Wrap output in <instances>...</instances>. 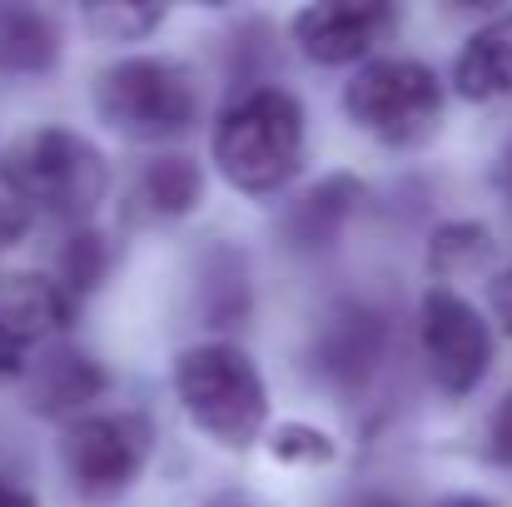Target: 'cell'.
I'll return each mask as SVG.
<instances>
[{
  "label": "cell",
  "mask_w": 512,
  "mask_h": 507,
  "mask_svg": "<svg viewBox=\"0 0 512 507\" xmlns=\"http://www.w3.org/2000/svg\"><path fill=\"white\" fill-rule=\"evenodd\" d=\"M214 165L244 194L284 189L304 165V105L279 85L244 90L214 125Z\"/></svg>",
  "instance_id": "cell-1"
},
{
  "label": "cell",
  "mask_w": 512,
  "mask_h": 507,
  "mask_svg": "<svg viewBox=\"0 0 512 507\" xmlns=\"http://www.w3.org/2000/svg\"><path fill=\"white\" fill-rule=\"evenodd\" d=\"M174 393L194 428L219 448H254L269 423V388L239 343H194L174 358Z\"/></svg>",
  "instance_id": "cell-2"
},
{
  "label": "cell",
  "mask_w": 512,
  "mask_h": 507,
  "mask_svg": "<svg viewBox=\"0 0 512 507\" xmlns=\"http://www.w3.org/2000/svg\"><path fill=\"white\" fill-rule=\"evenodd\" d=\"M0 179L20 209H45L60 219H85L110 189V169L100 150L85 135L55 125L15 140L0 160Z\"/></svg>",
  "instance_id": "cell-3"
},
{
  "label": "cell",
  "mask_w": 512,
  "mask_h": 507,
  "mask_svg": "<svg viewBox=\"0 0 512 507\" xmlns=\"http://www.w3.org/2000/svg\"><path fill=\"white\" fill-rule=\"evenodd\" d=\"M95 110L100 120L140 145H160L179 140L194 115H199V90L189 65H179L170 55H135L110 65L95 80Z\"/></svg>",
  "instance_id": "cell-4"
},
{
  "label": "cell",
  "mask_w": 512,
  "mask_h": 507,
  "mask_svg": "<svg viewBox=\"0 0 512 507\" xmlns=\"http://www.w3.org/2000/svg\"><path fill=\"white\" fill-rule=\"evenodd\" d=\"M343 110L383 145H418L443 120V85L418 60H373L348 80Z\"/></svg>",
  "instance_id": "cell-5"
},
{
  "label": "cell",
  "mask_w": 512,
  "mask_h": 507,
  "mask_svg": "<svg viewBox=\"0 0 512 507\" xmlns=\"http://www.w3.org/2000/svg\"><path fill=\"white\" fill-rule=\"evenodd\" d=\"M418 338H423L428 378L448 398L473 393L488 378V368H493V329H488V319L453 289H428L423 294Z\"/></svg>",
  "instance_id": "cell-6"
},
{
  "label": "cell",
  "mask_w": 512,
  "mask_h": 507,
  "mask_svg": "<svg viewBox=\"0 0 512 507\" xmlns=\"http://www.w3.org/2000/svg\"><path fill=\"white\" fill-rule=\"evenodd\" d=\"M150 458V423L135 413H95L70 423L65 433V468L80 498L105 503L120 498Z\"/></svg>",
  "instance_id": "cell-7"
},
{
  "label": "cell",
  "mask_w": 512,
  "mask_h": 507,
  "mask_svg": "<svg viewBox=\"0 0 512 507\" xmlns=\"http://www.w3.org/2000/svg\"><path fill=\"white\" fill-rule=\"evenodd\" d=\"M388 30H393V5L378 0H329L294 15V40L319 65L363 60Z\"/></svg>",
  "instance_id": "cell-8"
},
{
  "label": "cell",
  "mask_w": 512,
  "mask_h": 507,
  "mask_svg": "<svg viewBox=\"0 0 512 507\" xmlns=\"http://www.w3.org/2000/svg\"><path fill=\"white\" fill-rule=\"evenodd\" d=\"M383 348H388V319L378 309H368V304H343L339 314L319 329V338H314V368L334 388L358 393L378 373Z\"/></svg>",
  "instance_id": "cell-9"
},
{
  "label": "cell",
  "mask_w": 512,
  "mask_h": 507,
  "mask_svg": "<svg viewBox=\"0 0 512 507\" xmlns=\"http://www.w3.org/2000/svg\"><path fill=\"white\" fill-rule=\"evenodd\" d=\"M75 304L45 274H0V338L10 348L40 343L70 324Z\"/></svg>",
  "instance_id": "cell-10"
},
{
  "label": "cell",
  "mask_w": 512,
  "mask_h": 507,
  "mask_svg": "<svg viewBox=\"0 0 512 507\" xmlns=\"http://www.w3.org/2000/svg\"><path fill=\"white\" fill-rule=\"evenodd\" d=\"M453 90L473 105L508 100L512 95V10L493 15L468 35V45L453 60Z\"/></svg>",
  "instance_id": "cell-11"
},
{
  "label": "cell",
  "mask_w": 512,
  "mask_h": 507,
  "mask_svg": "<svg viewBox=\"0 0 512 507\" xmlns=\"http://www.w3.org/2000/svg\"><path fill=\"white\" fill-rule=\"evenodd\" d=\"M358 199H363V184H358L353 174L319 179V184H314L304 199H294L289 214H284V239H289V249H304V254L329 249L343 234L348 214L358 209Z\"/></svg>",
  "instance_id": "cell-12"
},
{
  "label": "cell",
  "mask_w": 512,
  "mask_h": 507,
  "mask_svg": "<svg viewBox=\"0 0 512 507\" xmlns=\"http://www.w3.org/2000/svg\"><path fill=\"white\" fill-rule=\"evenodd\" d=\"M105 388H110V373L90 353L55 348L50 358H40V368L30 378V408L45 413V418H60V413H75V408L95 403Z\"/></svg>",
  "instance_id": "cell-13"
},
{
  "label": "cell",
  "mask_w": 512,
  "mask_h": 507,
  "mask_svg": "<svg viewBox=\"0 0 512 507\" xmlns=\"http://www.w3.org/2000/svg\"><path fill=\"white\" fill-rule=\"evenodd\" d=\"M60 60V30L40 10H5L0 15V70L45 75Z\"/></svg>",
  "instance_id": "cell-14"
},
{
  "label": "cell",
  "mask_w": 512,
  "mask_h": 507,
  "mask_svg": "<svg viewBox=\"0 0 512 507\" xmlns=\"http://www.w3.org/2000/svg\"><path fill=\"white\" fill-rule=\"evenodd\" d=\"M204 199V174L189 155H160L140 169V204L160 219H179Z\"/></svg>",
  "instance_id": "cell-15"
},
{
  "label": "cell",
  "mask_w": 512,
  "mask_h": 507,
  "mask_svg": "<svg viewBox=\"0 0 512 507\" xmlns=\"http://www.w3.org/2000/svg\"><path fill=\"white\" fill-rule=\"evenodd\" d=\"M105 274H110V244H105V234L100 229H90V224H80L65 244H60V294L70 299V304H80V299H90L100 284H105Z\"/></svg>",
  "instance_id": "cell-16"
},
{
  "label": "cell",
  "mask_w": 512,
  "mask_h": 507,
  "mask_svg": "<svg viewBox=\"0 0 512 507\" xmlns=\"http://www.w3.org/2000/svg\"><path fill=\"white\" fill-rule=\"evenodd\" d=\"M165 20L160 5H85V25L115 45H130V40H145L155 25Z\"/></svg>",
  "instance_id": "cell-17"
},
{
  "label": "cell",
  "mask_w": 512,
  "mask_h": 507,
  "mask_svg": "<svg viewBox=\"0 0 512 507\" xmlns=\"http://www.w3.org/2000/svg\"><path fill=\"white\" fill-rule=\"evenodd\" d=\"M488 249H493V239H488L483 224H443V229L433 234V269H438V274L473 269V264L488 259Z\"/></svg>",
  "instance_id": "cell-18"
},
{
  "label": "cell",
  "mask_w": 512,
  "mask_h": 507,
  "mask_svg": "<svg viewBox=\"0 0 512 507\" xmlns=\"http://www.w3.org/2000/svg\"><path fill=\"white\" fill-rule=\"evenodd\" d=\"M269 448L284 458V463H329L334 458V443L319 433V428H279L274 438H269Z\"/></svg>",
  "instance_id": "cell-19"
},
{
  "label": "cell",
  "mask_w": 512,
  "mask_h": 507,
  "mask_svg": "<svg viewBox=\"0 0 512 507\" xmlns=\"http://www.w3.org/2000/svg\"><path fill=\"white\" fill-rule=\"evenodd\" d=\"M488 448H493V458L512 468V393L493 408V423H488Z\"/></svg>",
  "instance_id": "cell-20"
},
{
  "label": "cell",
  "mask_w": 512,
  "mask_h": 507,
  "mask_svg": "<svg viewBox=\"0 0 512 507\" xmlns=\"http://www.w3.org/2000/svg\"><path fill=\"white\" fill-rule=\"evenodd\" d=\"M20 234H25V209H20L15 199H5V194H0V254H5Z\"/></svg>",
  "instance_id": "cell-21"
},
{
  "label": "cell",
  "mask_w": 512,
  "mask_h": 507,
  "mask_svg": "<svg viewBox=\"0 0 512 507\" xmlns=\"http://www.w3.org/2000/svg\"><path fill=\"white\" fill-rule=\"evenodd\" d=\"M493 314H498L503 334L512 338V269H508V274H498V279H493Z\"/></svg>",
  "instance_id": "cell-22"
},
{
  "label": "cell",
  "mask_w": 512,
  "mask_h": 507,
  "mask_svg": "<svg viewBox=\"0 0 512 507\" xmlns=\"http://www.w3.org/2000/svg\"><path fill=\"white\" fill-rule=\"evenodd\" d=\"M0 507H35V498H30L25 488H15V483L0 478Z\"/></svg>",
  "instance_id": "cell-23"
},
{
  "label": "cell",
  "mask_w": 512,
  "mask_h": 507,
  "mask_svg": "<svg viewBox=\"0 0 512 507\" xmlns=\"http://www.w3.org/2000/svg\"><path fill=\"white\" fill-rule=\"evenodd\" d=\"M5 373H20V348H10L5 338H0V378Z\"/></svg>",
  "instance_id": "cell-24"
},
{
  "label": "cell",
  "mask_w": 512,
  "mask_h": 507,
  "mask_svg": "<svg viewBox=\"0 0 512 507\" xmlns=\"http://www.w3.org/2000/svg\"><path fill=\"white\" fill-rule=\"evenodd\" d=\"M438 507H498V503H488V498H443Z\"/></svg>",
  "instance_id": "cell-25"
},
{
  "label": "cell",
  "mask_w": 512,
  "mask_h": 507,
  "mask_svg": "<svg viewBox=\"0 0 512 507\" xmlns=\"http://www.w3.org/2000/svg\"><path fill=\"white\" fill-rule=\"evenodd\" d=\"M498 174H503V184L512 189V135H508V145H503V165H498Z\"/></svg>",
  "instance_id": "cell-26"
},
{
  "label": "cell",
  "mask_w": 512,
  "mask_h": 507,
  "mask_svg": "<svg viewBox=\"0 0 512 507\" xmlns=\"http://www.w3.org/2000/svg\"><path fill=\"white\" fill-rule=\"evenodd\" d=\"M363 507H398V503H388V498H368Z\"/></svg>",
  "instance_id": "cell-27"
}]
</instances>
